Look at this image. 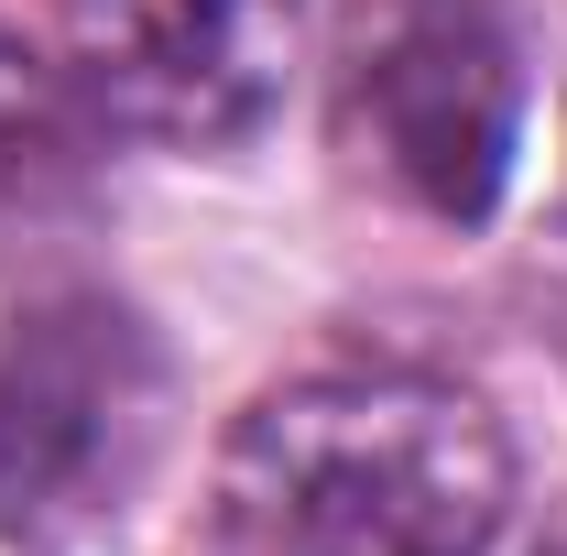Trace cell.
I'll return each mask as SVG.
<instances>
[{
	"label": "cell",
	"mask_w": 567,
	"mask_h": 556,
	"mask_svg": "<svg viewBox=\"0 0 567 556\" xmlns=\"http://www.w3.org/2000/svg\"><path fill=\"white\" fill-rule=\"evenodd\" d=\"M513 447L436 371H306L229 425L218 556H492Z\"/></svg>",
	"instance_id": "6da1fadb"
},
{
	"label": "cell",
	"mask_w": 567,
	"mask_h": 556,
	"mask_svg": "<svg viewBox=\"0 0 567 556\" xmlns=\"http://www.w3.org/2000/svg\"><path fill=\"white\" fill-rule=\"evenodd\" d=\"M328 121L360 186L415 218H492L524 132V55L492 0H350Z\"/></svg>",
	"instance_id": "7a4b0ae2"
},
{
	"label": "cell",
	"mask_w": 567,
	"mask_h": 556,
	"mask_svg": "<svg viewBox=\"0 0 567 556\" xmlns=\"http://www.w3.org/2000/svg\"><path fill=\"white\" fill-rule=\"evenodd\" d=\"M164 425V349L110 295H33L0 317V535H55L132 491Z\"/></svg>",
	"instance_id": "3957f363"
},
{
	"label": "cell",
	"mask_w": 567,
	"mask_h": 556,
	"mask_svg": "<svg viewBox=\"0 0 567 556\" xmlns=\"http://www.w3.org/2000/svg\"><path fill=\"white\" fill-rule=\"evenodd\" d=\"M306 0H66V55L99 121L175 153L262 132Z\"/></svg>",
	"instance_id": "277c9868"
},
{
	"label": "cell",
	"mask_w": 567,
	"mask_h": 556,
	"mask_svg": "<svg viewBox=\"0 0 567 556\" xmlns=\"http://www.w3.org/2000/svg\"><path fill=\"white\" fill-rule=\"evenodd\" d=\"M87 87L66 66H44L22 33H0V240L44 229L87 186Z\"/></svg>",
	"instance_id": "5b68a950"
},
{
	"label": "cell",
	"mask_w": 567,
	"mask_h": 556,
	"mask_svg": "<svg viewBox=\"0 0 567 556\" xmlns=\"http://www.w3.org/2000/svg\"><path fill=\"white\" fill-rule=\"evenodd\" d=\"M535 556H567V513H557V524H546V546H535Z\"/></svg>",
	"instance_id": "8992f818"
}]
</instances>
